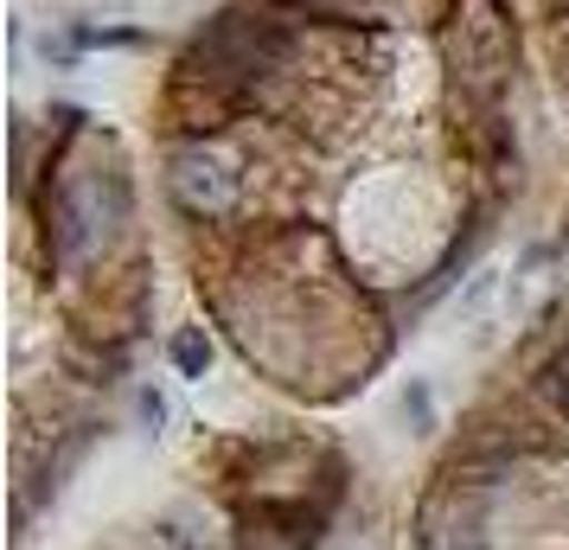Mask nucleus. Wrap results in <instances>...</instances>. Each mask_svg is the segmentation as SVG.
Returning a JSON list of instances; mask_svg holds the SVG:
<instances>
[{
  "instance_id": "f257e3e1",
  "label": "nucleus",
  "mask_w": 569,
  "mask_h": 550,
  "mask_svg": "<svg viewBox=\"0 0 569 550\" xmlns=\"http://www.w3.org/2000/svg\"><path fill=\"white\" fill-rule=\"evenodd\" d=\"M173 186H180V199L192 211H224L237 199V180L218 167V154H206V148H192V154L173 160Z\"/></svg>"
},
{
  "instance_id": "f03ea898",
  "label": "nucleus",
  "mask_w": 569,
  "mask_h": 550,
  "mask_svg": "<svg viewBox=\"0 0 569 550\" xmlns=\"http://www.w3.org/2000/svg\"><path fill=\"white\" fill-rule=\"evenodd\" d=\"M173 359H180V371H199V366H206V340H199V333H186V340L173 346Z\"/></svg>"
}]
</instances>
